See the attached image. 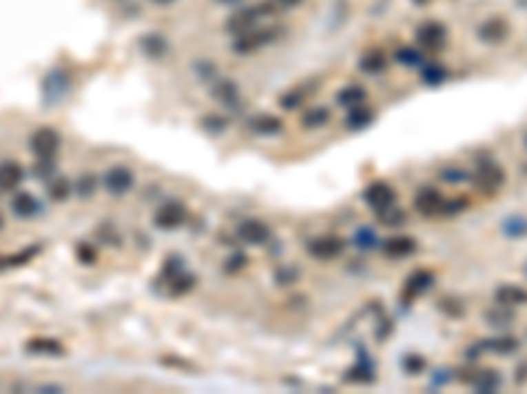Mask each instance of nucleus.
<instances>
[{
	"mask_svg": "<svg viewBox=\"0 0 527 394\" xmlns=\"http://www.w3.org/2000/svg\"><path fill=\"white\" fill-rule=\"evenodd\" d=\"M364 200L366 205L375 210L377 216L388 219L393 210H395V190H393L388 182H372L366 190H364Z\"/></svg>",
	"mask_w": 527,
	"mask_h": 394,
	"instance_id": "1",
	"label": "nucleus"
},
{
	"mask_svg": "<svg viewBox=\"0 0 527 394\" xmlns=\"http://www.w3.org/2000/svg\"><path fill=\"white\" fill-rule=\"evenodd\" d=\"M475 182H477V187H480L482 192H496L504 187L506 174H504V168H501L496 161L482 158V161H477V166H475Z\"/></svg>",
	"mask_w": 527,
	"mask_h": 394,
	"instance_id": "2",
	"label": "nucleus"
},
{
	"mask_svg": "<svg viewBox=\"0 0 527 394\" xmlns=\"http://www.w3.org/2000/svg\"><path fill=\"white\" fill-rule=\"evenodd\" d=\"M59 145H61L59 131L50 129V127H43V129H37L30 137V150L37 155V161L40 158H53L59 153Z\"/></svg>",
	"mask_w": 527,
	"mask_h": 394,
	"instance_id": "3",
	"label": "nucleus"
},
{
	"mask_svg": "<svg viewBox=\"0 0 527 394\" xmlns=\"http://www.w3.org/2000/svg\"><path fill=\"white\" fill-rule=\"evenodd\" d=\"M185 216H187L185 205H182L180 200H169V203H164L156 210L153 221H156V226H161V229H177V226L185 223Z\"/></svg>",
	"mask_w": 527,
	"mask_h": 394,
	"instance_id": "4",
	"label": "nucleus"
},
{
	"mask_svg": "<svg viewBox=\"0 0 527 394\" xmlns=\"http://www.w3.org/2000/svg\"><path fill=\"white\" fill-rule=\"evenodd\" d=\"M103 184L105 190L111 192V195H124V192L132 190V184H135V176L130 168H124V166H114V168H108L103 176Z\"/></svg>",
	"mask_w": 527,
	"mask_h": 394,
	"instance_id": "5",
	"label": "nucleus"
},
{
	"mask_svg": "<svg viewBox=\"0 0 527 394\" xmlns=\"http://www.w3.org/2000/svg\"><path fill=\"white\" fill-rule=\"evenodd\" d=\"M238 234H240V239L245 245H254V248H261L264 242H269V226L256 219L242 221L240 226H238Z\"/></svg>",
	"mask_w": 527,
	"mask_h": 394,
	"instance_id": "6",
	"label": "nucleus"
},
{
	"mask_svg": "<svg viewBox=\"0 0 527 394\" xmlns=\"http://www.w3.org/2000/svg\"><path fill=\"white\" fill-rule=\"evenodd\" d=\"M443 197L440 192L433 190V187H424V190L417 192V200H414V208L420 210L422 216H443Z\"/></svg>",
	"mask_w": 527,
	"mask_h": 394,
	"instance_id": "7",
	"label": "nucleus"
},
{
	"mask_svg": "<svg viewBox=\"0 0 527 394\" xmlns=\"http://www.w3.org/2000/svg\"><path fill=\"white\" fill-rule=\"evenodd\" d=\"M343 252V242L335 239V237H322V239H314L309 245V255L316 258V261H332Z\"/></svg>",
	"mask_w": 527,
	"mask_h": 394,
	"instance_id": "8",
	"label": "nucleus"
},
{
	"mask_svg": "<svg viewBox=\"0 0 527 394\" xmlns=\"http://www.w3.org/2000/svg\"><path fill=\"white\" fill-rule=\"evenodd\" d=\"M477 34H480L482 43H504V40H506V34H509V24H506L501 16H493V19L482 21Z\"/></svg>",
	"mask_w": 527,
	"mask_h": 394,
	"instance_id": "9",
	"label": "nucleus"
},
{
	"mask_svg": "<svg viewBox=\"0 0 527 394\" xmlns=\"http://www.w3.org/2000/svg\"><path fill=\"white\" fill-rule=\"evenodd\" d=\"M24 347H27L30 355H48V358H61L66 352L59 339H50V336H34Z\"/></svg>",
	"mask_w": 527,
	"mask_h": 394,
	"instance_id": "10",
	"label": "nucleus"
},
{
	"mask_svg": "<svg viewBox=\"0 0 527 394\" xmlns=\"http://www.w3.org/2000/svg\"><path fill=\"white\" fill-rule=\"evenodd\" d=\"M24 182V168L16 161L0 163V190H16Z\"/></svg>",
	"mask_w": 527,
	"mask_h": 394,
	"instance_id": "11",
	"label": "nucleus"
},
{
	"mask_svg": "<svg viewBox=\"0 0 527 394\" xmlns=\"http://www.w3.org/2000/svg\"><path fill=\"white\" fill-rule=\"evenodd\" d=\"M11 210H14L19 219H32V216L40 213V203H37V197L30 195V192H19L14 200H11Z\"/></svg>",
	"mask_w": 527,
	"mask_h": 394,
	"instance_id": "12",
	"label": "nucleus"
},
{
	"mask_svg": "<svg viewBox=\"0 0 527 394\" xmlns=\"http://www.w3.org/2000/svg\"><path fill=\"white\" fill-rule=\"evenodd\" d=\"M496 303L504 307H517L527 305V289L522 287H512V284H504L496 289Z\"/></svg>",
	"mask_w": 527,
	"mask_h": 394,
	"instance_id": "13",
	"label": "nucleus"
},
{
	"mask_svg": "<svg viewBox=\"0 0 527 394\" xmlns=\"http://www.w3.org/2000/svg\"><path fill=\"white\" fill-rule=\"evenodd\" d=\"M417 37H420L422 45H427V47H440V45L446 43V30L437 24V21H427V24H422L420 32H417Z\"/></svg>",
	"mask_w": 527,
	"mask_h": 394,
	"instance_id": "14",
	"label": "nucleus"
},
{
	"mask_svg": "<svg viewBox=\"0 0 527 394\" xmlns=\"http://www.w3.org/2000/svg\"><path fill=\"white\" fill-rule=\"evenodd\" d=\"M66 87H69V76L63 72H50L45 76V85H43L48 100H59Z\"/></svg>",
	"mask_w": 527,
	"mask_h": 394,
	"instance_id": "15",
	"label": "nucleus"
},
{
	"mask_svg": "<svg viewBox=\"0 0 527 394\" xmlns=\"http://www.w3.org/2000/svg\"><path fill=\"white\" fill-rule=\"evenodd\" d=\"M469 381H472V386H475L477 392H496L498 384H501V376H498L496 371H490V368H482V371H477Z\"/></svg>",
	"mask_w": 527,
	"mask_h": 394,
	"instance_id": "16",
	"label": "nucleus"
},
{
	"mask_svg": "<svg viewBox=\"0 0 527 394\" xmlns=\"http://www.w3.org/2000/svg\"><path fill=\"white\" fill-rule=\"evenodd\" d=\"M433 281H435V276L430 271H414L406 278V294H411V300H414L417 294L427 292V287H433Z\"/></svg>",
	"mask_w": 527,
	"mask_h": 394,
	"instance_id": "17",
	"label": "nucleus"
},
{
	"mask_svg": "<svg viewBox=\"0 0 527 394\" xmlns=\"http://www.w3.org/2000/svg\"><path fill=\"white\" fill-rule=\"evenodd\" d=\"M414 250H417V242H414L411 237H395V239H391V242L385 245V252H388L391 258H406Z\"/></svg>",
	"mask_w": 527,
	"mask_h": 394,
	"instance_id": "18",
	"label": "nucleus"
},
{
	"mask_svg": "<svg viewBox=\"0 0 527 394\" xmlns=\"http://www.w3.org/2000/svg\"><path fill=\"white\" fill-rule=\"evenodd\" d=\"M480 347H488L490 352H501V355H509V352L519 350V342L514 336H496V339L480 342Z\"/></svg>",
	"mask_w": 527,
	"mask_h": 394,
	"instance_id": "19",
	"label": "nucleus"
},
{
	"mask_svg": "<svg viewBox=\"0 0 527 394\" xmlns=\"http://www.w3.org/2000/svg\"><path fill=\"white\" fill-rule=\"evenodd\" d=\"M37 250L40 248H27V250H21V252H16V255H3V258H0V271H6V268H19V265L30 263L32 258L37 255Z\"/></svg>",
	"mask_w": 527,
	"mask_h": 394,
	"instance_id": "20",
	"label": "nucleus"
},
{
	"mask_svg": "<svg viewBox=\"0 0 527 394\" xmlns=\"http://www.w3.org/2000/svg\"><path fill=\"white\" fill-rule=\"evenodd\" d=\"M330 121V111L327 108H311V111H306L303 113V127L306 129H316V127H322V124H327Z\"/></svg>",
	"mask_w": 527,
	"mask_h": 394,
	"instance_id": "21",
	"label": "nucleus"
},
{
	"mask_svg": "<svg viewBox=\"0 0 527 394\" xmlns=\"http://www.w3.org/2000/svg\"><path fill=\"white\" fill-rule=\"evenodd\" d=\"M366 100V92L362 87H356V85H351L346 87L340 95H338V102H343V105H351V108H356V105H362Z\"/></svg>",
	"mask_w": 527,
	"mask_h": 394,
	"instance_id": "22",
	"label": "nucleus"
},
{
	"mask_svg": "<svg viewBox=\"0 0 527 394\" xmlns=\"http://www.w3.org/2000/svg\"><path fill=\"white\" fill-rule=\"evenodd\" d=\"M372 121V111H364V108H351V116H348L346 121V127L348 129H362V127H366Z\"/></svg>",
	"mask_w": 527,
	"mask_h": 394,
	"instance_id": "23",
	"label": "nucleus"
},
{
	"mask_svg": "<svg viewBox=\"0 0 527 394\" xmlns=\"http://www.w3.org/2000/svg\"><path fill=\"white\" fill-rule=\"evenodd\" d=\"M53 184H48V195L53 197V200H63L69 192H72V184L66 182V179H50Z\"/></svg>",
	"mask_w": 527,
	"mask_h": 394,
	"instance_id": "24",
	"label": "nucleus"
},
{
	"mask_svg": "<svg viewBox=\"0 0 527 394\" xmlns=\"http://www.w3.org/2000/svg\"><path fill=\"white\" fill-rule=\"evenodd\" d=\"M501 229L506 237H522V234H527V219H506Z\"/></svg>",
	"mask_w": 527,
	"mask_h": 394,
	"instance_id": "25",
	"label": "nucleus"
},
{
	"mask_svg": "<svg viewBox=\"0 0 527 394\" xmlns=\"http://www.w3.org/2000/svg\"><path fill=\"white\" fill-rule=\"evenodd\" d=\"M261 121H256L254 127H256V131H264V134H271V131H280V121L274 116H258Z\"/></svg>",
	"mask_w": 527,
	"mask_h": 394,
	"instance_id": "26",
	"label": "nucleus"
},
{
	"mask_svg": "<svg viewBox=\"0 0 527 394\" xmlns=\"http://www.w3.org/2000/svg\"><path fill=\"white\" fill-rule=\"evenodd\" d=\"M446 76H448V74H446V69H430V72L424 74V82H427V85H430V82H433V85H437V82H443Z\"/></svg>",
	"mask_w": 527,
	"mask_h": 394,
	"instance_id": "27",
	"label": "nucleus"
},
{
	"mask_svg": "<svg viewBox=\"0 0 527 394\" xmlns=\"http://www.w3.org/2000/svg\"><path fill=\"white\" fill-rule=\"evenodd\" d=\"M382 66H385V58H364L362 61L364 72H380Z\"/></svg>",
	"mask_w": 527,
	"mask_h": 394,
	"instance_id": "28",
	"label": "nucleus"
},
{
	"mask_svg": "<svg viewBox=\"0 0 527 394\" xmlns=\"http://www.w3.org/2000/svg\"><path fill=\"white\" fill-rule=\"evenodd\" d=\"M443 179H451V184H459V182H464L467 174L464 171H459V168H453V171H443Z\"/></svg>",
	"mask_w": 527,
	"mask_h": 394,
	"instance_id": "29",
	"label": "nucleus"
},
{
	"mask_svg": "<svg viewBox=\"0 0 527 394\" xmlns=\"http://www.w3.org/2000/svg\"><path fill=\"white\" fill-rule=\"evenodd\" d=\"M92 182H95L92 176H85V179H82V184H79V192H82V195H87L90 187H92Z\"/></svg>",
	"mask_w": 527,
	"mask_h": 394,
	"instance_id": "30",
	"label": "nucleus"
},
{
	"mask_svg": "<svg viewBox=\"0 0 527 394\" xmlns=\"http://www.w3.org/2000/svg\"><path fill=\"white\" fill-rule=\"evenodd\" d=\"M240 265H245V258H242V255H235V258L229 261V271H238Z\"/></svg>",
	"mask_w": 527,
	"mask_h": 394,
	"instance_id": "31",
	"label": "nucleus"
},
{
	"mask_svg": "<svg viewBox=\"0 0 527 394\" xmlns=\"http://www.w3.org/2000/svg\"><path fill=\"white\" fill-rule=\"evenodd\" d=\"M285 8H293V6H298V3H303V0H280Z\"/></svg>",
	"mask_w": 527,
	"mask_h": 394,
	"instance_id": "32",
	"label": "nucleus"
},
{
	"mask_svg": "<svg viewBox=\"0 0 527 394\" xmlns=\"http://www.w3.org/2000/svg\"><path fill=\"white\" fill-rule=\"evenodd\" d=\"M417 6H427V3H433V0H414Z\"/></svg>",
	"mask_w": 527,
	"mask_h": 394,
	"instance_id": "33",
	"label": "nucleus"
},
{
	"mask_svg": "<svg viewBox=\"0 0 527 394\" xmlns=\"http://www.w3.org/2000/svg\"><path fill=\"white\" fill-rule=\"evenodd\" d=\"M153 3H172V0H153Z\"/></svg>",
	"mask_w": 527,
	"mask_h": 394,
	"instance_id": "34",
	"label": "nucleus"
},
{
	"mask_svg": "<svg viewBox=\"0 0 527 394\" xmlns=\"http://www.w3.org/2000/svg\"><path fill=\"white\" fill-rule=\"evenodd\" d=\"M0 229H3V216H0Z\"/></svg>",
	"mask_w": 527,
	"mask_h": 394,
	"instance_id": "35",
	"label": "nucleus"
},
{
	"mask_svg": "<svg viewBox=\"0 0 527 394\" xmlns=\"http://www.w3.org/2000/svg\"><path fill=\"white\" fill-rule=\"evenodd\" d=\"M225 3H232V0H225Z\"/></svg>",
	"mask_w": 527,
	"mask_h": 394,
	"instance_id": "36",
	"label": "nucleus"
}]
</instances>
